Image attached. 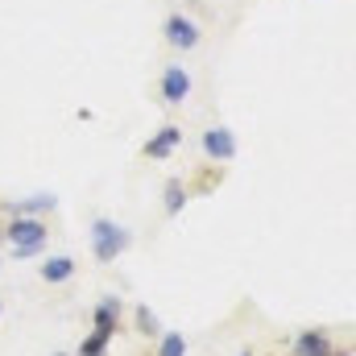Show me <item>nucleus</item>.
<instances>
[{
  "label": "nucleus",
  "instance_id": "7ed1b4c3",
  "mask_svg": "<svg viewBox=\"0 0 356 356\" xmlns=\"http://www.w3.org/2000/svg\"><path fill=\"white\" fill-rule=\"evenodd\" d=\"M91 253H95V261H116L129 245H133V232L120 224V220H108V216H95L91 220Z\"/></svg>",
  "mask_w": 356,
  "mask_h": 356
},
{
  "label": "nucleus",
  "instance_id": "f257e3e1",
  "mask_svg": "<svg viewBox=\"0 0 356 356\" xmlns=\"http://www.w3.org/2000/svg\"><path fill=\"white\" fill-rule=\"evenodd\" d=\"M4 241L13 245V257L17 261H29V257L46 253L50 228H46L42 216H13V220H4Z\"/></svg>",
  "mask_w": 356,
  "mask_h": 356
},
{
  "label": "nucleus",
  "instance_id": "f8f14e48",
  "mask_svg": "<svg viewBox=\"0 0 356 356\" xmlns=\"http://www.w3.org/2000/svg\"><path fill=\"white\" fill-rule=\"evenodd\" d=\"M137 332H141V336H158V332H162V323H158V315H154L149 307H137Z\"/></svg>",
  "mask_w": 356,
  "mask_h": 356
},
{
  "label": "nucleus",
  "instance_id": "dca6fc26",
  "mask_svg": "<svg viewBox=\"0 0 356 356\" xmlns=\"http://www.w3.org/2000/svg\"><path fill=\"white\" fill-rule=\"evenodd\" d=\"M0 315H4V302H0Z\"/></svg>",
  "mask_w": 356,
  "mask_h": 356
},
{
  "label": "nucleus",
  "instance_id": "20e7f679",
  "mask_svg": "<svg viewBox=\"0 0 356 356\" xmlns=\"http://www.w3.org/2000/svg\"><path fill=\"white\" fill-rule=\"evenodd\" d=\"M191 91H195V75H191L182 63H166V67L158 71V83H154L158 104H166V108H182V104L191 99Z\"/></svg>",
  "mask_w": 356,
  "mask_h": 356
},
{
  "label": "nucleus",
  "instance_id": "ddd939ff",
  "mask_svg": "<svg viewBox=\"0 0 356 356\" xmlns=\"http://www.w3.org/2000/svg\"><path fill=\"white\" fill-rule=\"evenodd\" d=\"M158 356H186V340L178 336V332H162V348Z\"/></svg>",
  "mask_w": 356,
  "mask_h": 356
},
{
  "label": "nucleus",
  "instance_id": "6e6552de",
  "mask_svg": "<svg viewBox=\"0 0 356 356\" xmlns=\"http://www.w3.org/2000/svg\"><path fill=\"white\" fill-rule=\"evenodd\" d=\"M75 257H71V253H54V257H46V261H42V282H46V286H63V282H71V277H75Z\"/></svg>",
  "mask_w": 356,
  "mask_h": 356
},
{
  "label": "nucleus",
  "instance_id": "9b49d317",
  "mask_svg": "<svg viewBox=\"0 0 356 356\" xmlns=\"http://www.w3.org/2000/svg\"><path fill=\"white\" fill-rule=\"evenodd\" d=\"M116 315H120V298H104L99 307H95V332H104V336H112L116 332Z\"/></svg>",
  "mask_w": 356,
  "mask_h": 356
},
{
  "label": "nucleus",
  "instance_id": "4468645a",
  "mask_svg": "<svg viewBox=\"0 0 356 356\" xmlns=\"http://www.w3.org/2000/svg\"><path fill=\"white\" fill-rule=\"evenodd\" d=\"M104 353H108V336L104 332H91L88 340L79 344V356H104Z\"/></svg>",
  "mask_w": 356,
  "mask_h": 356
},
{
  "label": "nucleus",
  "instance_id": "2eb2a0df",
  "mask_svg": "<svg viewBox=\"0 0 356 356\" xmlns=\"http://www.w3.org/2000/svg\"><path fill=\"white\" fill-rule=\"evenodd\" d=\"M0 245H4V224H0Z\"/></svg>",
  "mask_w": 356,
  "mask_h": 356
},
{
  "label": "nucleus",
  "instance_id": "f03ea898",
  "mask_svg": "<svg viewBox=\"0 0 356 356\" xmlns=\"http://www.w3.org/2000/svg\"><path fill=\"white\" fill-rule=\"evenodd\" d=\"M162 42H166V50H175V54H195L199 46H203V21H195L186 8H170L166 17H162Z\"/></svg>",
  "mask_w": 356,
  "mask_h": 356
},
{
  "label": "nucleus",
  "instance_id": "9d476101",
  "mask_svg": "<svg viewBox=\"0 0 356 356\" xmlns=\"http://www.w3.org/2000/svg\"><path fill=\"white\" fill-rule=\"evenodd\" d=\"M327 353H332V344H327L323 332H302L294 340V356H327Z\"/></svg>",
  "mask_w": 356,
  "mask_h": 356
},
{
  "label": "nucleus",
  "instance_id": "0eeeda50",
  "mask_svg": "<svg viewBox=\"0 0 356 356\" xmlns=\"http://www.w3.org/2000/svg\"><path fill=\"white\" fill-rule=\"evenodd\" d=\"M0 211H4V216H50V211H58V195H54V191H38V195L4 199Z\"/></svg>",
  "mask_w": 356,
  "mask_h": 356
},
{
  "label": "nucleus",
  "instance_id": "1a4fd4ad",
  "mask_svg": "<svg viewBox=\"0 0 356 356\" xmlns=\"http://www.w3.org/2000/svg\"><path fill=\"white\" fill-rule=\"evenodd\" d=\"M186 199H191L186 178H170V182H166V191H162V207H166V216H182Z\"/></svg>",
  "mask_w": 356,
  "mask_h": 356
},
{
  "label": "nucleus",
  "instance_id": "39448f33",
  "mask_svg": "<svg viewBox=\"0 0 356 356\" xmlns=\"http://www.w3.org/2000/svg\"><path fill=\"white\" fill-rule=\"evenodd\" d=\"M199 149H203V158H207V162L228 166V162L241 154V141H236V133H232L228 124H207V129L199 133Z\"/></svg>",
  "mask_w": 356,
  "mask_h": 356
},
{
  "label": "nucleus",
  "instance_id": "423d86ee",
  "mask_svg": "<svg viewBox=\"0 0 356 356\" xmlns=\"http://www.w3.org/2000/svg\"><path fill=\"white\" fill-rule=\"evenodd\" d=\"M178 149H182V124H162L154 137H145V145H141V158L145 162H166V158H175Z\"/></svg>",
  "mask_w": 356,
  "mask_h": 356
},
{
  "label": "nucleus",
  "instance_id": "f3484780",
  "mask_svg": "<svg viewBox=\"0 0 356 356\" xmlns=\"http://www.w3.org/2000/svg\"><path fill=\"white\" fill-rule=\"evenodd\" d=\"M241 356H253V353H241Z\"/></svg>",
  "mask_w": 356,
  "mask_h": 356
}]
</instances>
